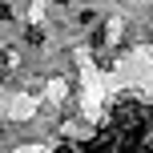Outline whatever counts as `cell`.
Returning a JSON list of instances; mask_svg holds the SVG:
<instances>
[{
  "instance_id": "6da1fadb",
  "label": "cell",
  "mask_w": 153,
  "mask_h": 153,
  "mask_svg": "<svg viewBox=\"0 0 153 153\" xmlns=\"http://www.w3.org/2000/svg\"><path fill=\"white\" fill-rule=\"evenodd\" d=\"M4 16H8V0H0V20H4Z\"/></svg>"
}]
</instances>
